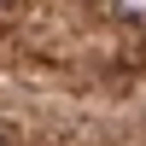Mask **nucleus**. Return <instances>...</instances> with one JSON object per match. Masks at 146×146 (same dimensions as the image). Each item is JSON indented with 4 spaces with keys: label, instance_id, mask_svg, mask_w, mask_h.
I'll list each match as a JSON object with an SVG mask.
<instances>
[{
    "label": "nucleus",
    "instance_id": "1",
    "mask_svg": "<svg viewBox=\"0 0 146 146\" xmlns=\"http://www.w3.org/2000/svg\"><path fill=\"white\" fill-rule=\"evenodd\" d=\"M117 18H146V0H111Z\"/></svg>",
    "mask_w": 146,
    "mask_h": 146
}]
</instances>
